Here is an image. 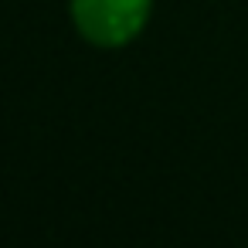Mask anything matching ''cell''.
<instances>
[{
    "label": "cell",
    "instance_id": "1",
    "mask_svg": "<svg viewBox=\"0 0 248 248\" xmlns=\"http://www.w3.org/2000/svg\"><path fill=\"white\" fill-rule=\"evenodd\" d=\"M72 14L89 41L123 45L143 28L150 0H72Z\"/></svg>",
    "mask_w": 248,
    "mask_h": 248
}]
</instances>
